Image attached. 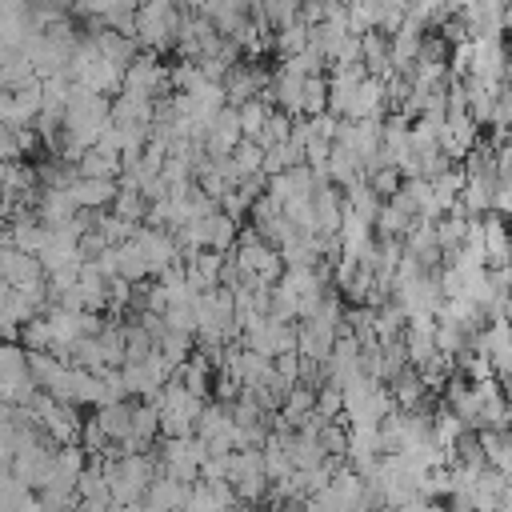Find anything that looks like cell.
<instances>
[{
    "label": "cell",
    "mask_w": 512,
    "mask_h": 512,
    "mask_svg": "<svg viewBox=\"0 0 512 512\" xmlns=\"http://www.w3.org/2000/svg\"><path fill=\"white\" fill-rule=\"evenodd\" d=\"M468 76H476L484 84H504V44H500V36H472Z\"/></svg>",
    "instance_id": "5b68a950"
},
{
    "label": "cell",
    "mask_w": 512,
    "mask_h": 512,
    "mask_svg": "<svg viewBox=\"0 0 512 512\" xmlns=\"http://www.w3.org/2000/svg\"><path fill=\"white\" fill-rule=\"evenodd\" d=\"M152 112H156V100L124 92V88L116 92V100H108V120L112 124H152Z\"/></svg>",
    "instance_id": "30bf717a"
},
{
    "label": "cell",
    "mask_w": 512,
    "mask_h": 512,
    "mask_svg": "<svg viewBox=\"0 0 512 512\" xmlns=\"http://www.w3.org/2000/svg\"><path fill=\"white\" fill-rule=\"evenodd\" d=\"M68 196H72L76 208H84V212H100V208L112 204V196H116V180H108V176H72V180H68Z\"/></svg>",
    "instance_id": "52a82bcc"
},
{
    "label": "cell",
    "mask_w": 512,
    "mask_h": 512,
    "mask_svg": "<svg viewBox=\"0 0 512 512\" xmlns=\"http://www.w3.org/2000/svg\"><path fill=\"white\" fill-rule=\"evenodd\" d=\"M120 88L124 92H136V96H148V100H160V92H172L168 88V64H160L156 52H136L124 72H120Z\"/></svg>",
    "instance_id": "7a4b0ae2"
},
{
    "label": "cell",
    "mask_w": 512,
    "mask_h": 512,
    "mask_svg": "<svg viewBox=\"0 0 512 512\" xmlns=\"http://www.w3.org/2000/svg\"><path fill=\"white\" fill-rule=\"evenodd\" d=\"M92 44H96V52L104 56V60H112L116 68H124L140 48H136V40L132 36H124V32H112V28H104V24H92Z\"/></svg>",
    "instance_id": "8fae6325"
},
{
    "label": "cell",
    "mask_w": 512,
    "mask_h": 512,
    "mask_svg": "<svg viewBox=\"0 0 512 512\" xmlns=\"http://www.w3.org/2000/svg\"><path fill=\"white\" fill-rule=\"evenodd\" d=\"M28 8H52V12H64V8H72V0H28Z\"/></svg>",
    "instance_id": "83f0119b"
},
{
    "label": "cell",
    "mask_w": 512,
    "mask_h": 512,
    "mask_svg": "<svg viewBox=\"0 0 512 512\" xmlns=\"http://www.w3.org/2000/svg\"><path fill=\"white\" fill-rule=\"evenodd\" d=\"M124 168H120V156H112V152H104V148H84L80 156H76V176H108V180H116Z\"/></svg>",
    "instance_id": "5bb4252c"
},
{
    "label": "cell",
    "mask_w": 512,
    "mask_h": 512,
    "mask_svg": "<svg viewBox=\"0 0 512 512\" xmlns=\"http://www.w3.org/2000/svg\"><path fill=\"white\" fill-rule=\"evenodd\" d=\"M128 240L140 248L144 264H148V276H156L160 268H168V264H176V260H180V244H176V236H172L168 228L136 224V232H132Z\"/></svg>",
    "instance_id": "3957f363"
},
{
    "label": "cell",
    "mask_w": 512,
    "mask_h": 512,
    "mask_svg": "<svg viewBox=\"0 0 512 512\" xmlns=\"http://www.w3.org/2000/svg\"><path fill=\"white\" fill-rule=\"evenodd\" d=\"M228 160H232V168H236V176L244 180V176H256L260 172V160H264V148L256 144V140H248V136H240V144L228 152Z\"/></svg>",
    "instance_id": "44dd1931"
},
{
    "label": "cell",
    "mask_w": 512,
    "mask_h": 512,
    "mask_svg": "<svg viewBox=\"0 0 512 512\" xmlns=\"http://www.w3.org/2000/svg\"><path fill=\"white\" fill-rule=\"evenodd\" d=\"M112 252H116V276H120V280H128V284L148 280V264H144V256H140V248H136L132 240L112 244Z\"/></svg>",
    "instance_id": "9a60e30c"
},
{
    "label": "cell",
    "mask_w": 512,
    "mask_h": 512,
    "mask_svg": "<svg viewBox=\"0 0 512 512\" xmlns=\"http://www.w3.org/2000/svg\"><path fill=\"white\" fill-rule=\"evenodd\" d=\"M400 180H404V176H400L392 164H376L372 172H364V184H368V188H372L380 200H388V196L400 188Z\"/></svg>",
    "instance_id": "d4e9b609"
},
{
    "label": "cell",
    "mask_w": 512,
    "mask_h": 512,
    "mask_svg": "<svg viewBox=\"0 0 512 512\" xmlns=\"http://www.w3.org/2000/svg\"><path fill=\"white\" fill-rule=\"evenodd\" d=\"M108 212H116L120 220H132V224H140V220H144V212H148V200H144L136 188H128V184H116V196H112Z\"/></svg>",
    "instance_id": "2e32d148"
},
{
    "label": "cell",
    "mask_w": 512,
    "mask_h": 512,
    "mask_svg": "<svg viewBox=\"0 0 512 512\" xmlns=\"http://www.w3.org/2000/svg\"><path fill=\"white\" fill-rule=\"evenodd\" d=\"M152 348H156V344H152V336H148V332H144L136 320H124V364L144 360Z\"/></svg>",
    "instance_id": "603a6c76"
},
{
    "label": "cell",
    "mask_w": 512,
    "mask_h": 512,
    "mask_svg": "<svg viewBox=\"0 0 512 512\" xmlns=\"http://www.w3.org/2000/svg\"><path fill=\"white\" fill-rule=\"evenodd\" d=\"M80 208L72 204L68 188H36V204H32V216L44 224V228H60L76 216Z\"/></svg>",
    "instance_id": "ba28073f"
},
{
    "label": "cell",
    "mask_w": 512,
    "mask_h": 512,
    "mask_svg": "<svg viewBox=\"0 0 512 512\" xmlns=\"http://www.w3.org/2000/svg\"><path fill=\"white\" fill-rule=\"evenodd\" d=\"M308 44V24L296 16V20H288V24H280L276 32H272V48L280 52V56H292V52H300Z\"/></svg>",
    "instance_id": "ac0fdd59"
},
{
    "label": "cell",
    "mask_w": 512,
    "mask_h": 512,
    "mask_svg": "<svg viewBox=\"0 0 512 512\" xmlns=\"http://www.w3.org/2000/svg\"><path fill=\"white\" fill-rule=\"evenodd\" d=\"M280 68H284V72H292V76H316V72H324L328 64H324L320 48L304 44L300 52H292V56H280Z\"/></svg>",
    "instance_id": "d6986e66"
},
{
    "label": "cell",
    "mask_w": 512,
    "mask_h": 512,
    "mask_svg": "<svg viewBox=\"0 0 512 512\" xmlns=\"http://www.w3.org/2000/svg\"><path fill=\"white\" fill-rule=\"evenodd\" d=\"M176 24H180V8L176 0H136V24H132V40L144 52H164L176 44Z\"/></svg>",
    "instance_id": "6da1fadb"
},
{
    "label": "cell",
    "mask_w": 512,
    "mask_h": 512,
    "mask_svg": "<svg viewBox=\"0 0 512 512\" xmlns=\"http://www.w3.org/2000/svg\"><path fill=\"white\" fill-rule=\"evenodd\" d=\"M340 408H344V400H340V388H336V384H328V380H324V384H316V412L340 424Z\"/></svg>",
    "instance_id": "484cf974"
},
{
    "label": "cell",
    "mask_w": 512,
    "mask_h": 512,
    "mask_svg": "<svg viewBox=\"0 0 512 512\" xmlns=\"http://www.w3.org/2000/svg\"><path fill=\"white\" fill-rule=\"evenodd\" d=\"M108 508H112L108 500H80V496H76V504H72V512H108Z\"/></svg>",
    "instance_id": "4316f807"
},
{
    "label": "cell",
    "mask_w": 512,
    "mask_h": 512,
    "mask_svg": "<svg viewBox=\"0 0 512 512\" xmlns=\"http://www.w3.org/2000/svg\"><path fill=\"white\" fill-rule=\"evenodd\" d=\"M28 84H36V72H32L28 56L16 52V48H4L0 52V92H20Z\"/></svg>",
    "instance_id": "7c38bea8"
},
{
    "label": "cell",
    "mask_w": 512,
    "mask_h": 512,
    "mask_svg": "<svg viewBox=\"0 0 512 512\" xmlns=\"http://www.w3.org/2000/svg\"><path fill=\"white\" fill-rule=\"evenodd\" d=\"M468 4H472V0H444V8H448V12H464Z\"/></svg>",
    "instance_id": "f1b7e54d"
},
{
    "label": "cell",
    "mask_w": 512,
    "mask_h": 512,
    "mask_svg": "<svg viewBox=\"0 0 512 512\" xmlns=\"http://www.w3.org/2000/svg\"><path fill=\"white\" fill-rule=\"evenodd\" d=\"M236 144H240V120H236V108L224 104V108L204 124L200 148H204V156H228Z\"/></svg>",
    "instance_id": "8992f818"
},
{
    "label": "cell",
    "mask_w": 512,
    "mask_h": 512,
    "mask_svg": "<svg viewBox=\"0 0 512 512\" xmlns=\"http://www.w3.org/2000/svg\"><path fill=\"white\" fill-rule=\"evenodd\" d=\"M288 132H292V116H288V112H280V108H272V112H268V120H264V128L256 132V144H260V148L280 144V140H288Z\"/></svg>",
    "instance_id": "cb8c5ba5"
},
{
    "label": "cell",
    "mask_w": 512,
    "mask_h": 512,
    "mask_svg": "<svg viewBox=\"0 0 512 512\" xmlns=\"http://www.w3.org/2000/svg\"><path fill=\"white\" fill-rule=\"evenodd\" d=\"M0 280H8L12 288H24V284H36L44 280V268L32 252H20L12 244H0Z\"/></svg>",
    "instance_id": "9c48e42d"
},
{
    "label": "cell",
    "mask_w": 512,
    "mask_h": 512,
    "mask_svg": "<svg viewBox=\"0 0 512 512\" xmlns=\"http://www.w3.org/2000/svg\"><path fill=\"white\" fill-rule=\"evenodd\" d=\"M268 112H272V104H268V100H260V96H252V100H244V104H236V120H240V136H248V140H256V132L264 128V120H268Z\"/></svg>",
    "instance_id": "e0dca14e"
},
{
    "label": "cell",
    "mask_w": 512,
    "mask_h": 512,
    "mask_svg": "<svg viewBox=\"0 0 512 512\" xmlns=\"http://www.w3.org/2000/svg\"><path fill=\"white\" fill-rule=\"evenodd\" d=\"M128 8H136V0H72V12L92 20V24L108 20L112 12H128Z\"/></svg>",
    "instance_id": "7402d4cb"
},
{
    "label": "cell",
    "mask_w": 512,
    "mask_h": 512,
    "mask_svg": "<svg viewBox=\"0 0 512 512\" xmlns=\"http://www.w3.org/2000/svg\"><path fill=\"white\" fill-rule=\"evenodd\" d=\"M268 80H272V72H264L260 64L236 60V64H228V72H224V80H220V84H224V100L236 108V104L260 96V92L268 88Z\"/></svg>",
    "instance_id": "277c9868"
},
{
    "label": "cell",
    "mask_w": 512,
    "mask_h": 512,
    "mask_svg": "<svg viewBox=\"0 0 512 512\" xmlns=\"http://www.w3.org/2000/svg\"><path fill=\"white\" fill-rule=\"evenodd\" d=\"M92 420H96V428H100L108 440H124V436H128V428H132V400L124 396V400L100 404Z\"/></svg>",
    "instance_id": "4fadbf2b"
},
{
    "label": "cell",
    "mask_w": 512,
    "mask_h": 512,
    "mask_svg": "<svg viewBox=\"0 0 512 512\" xmlns=\"http://www.w3.org/2000/svg\"><path fill=\"white\" fill-rule=\"evenodd\" d=\"M328 108V80L324 72L316 76H304V88H300V116H316Z\"/></svg>",
    "instance_id": "ffe728a7"
}]
</instances>
